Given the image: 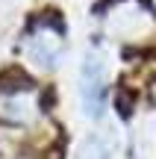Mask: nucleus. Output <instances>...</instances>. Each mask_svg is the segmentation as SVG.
Segmentation results:
<instances>
[{
    "instance_id": "obj_1",
    "label": "nucleus",
    "mask_w": 156,
    "mask_h": 159,
    "mask_svg": "<svg viewBox=\"0 0 156 159\" xmlns=\"http://www.w3.org/2000/svg\"><path fill=\"white\" fill-rule=\"evenodd\" d=\"M80 94H82V109L91 118H100L106 106V68L97 53H88L86 65L80 74Z\"/></svg>"
},
{
    "instance_id": "obj_2",
    "label": "nucleus",
    "mask_w": 156,
    "mask_h": 159,
    "mask_svg": "<svg viewBox=\"0 0 156 159\" xmlns=\"http://www.w3.org/2000/svg\"><path fill=\"white\" fill-rule=\"evenodd\" d=\"M29 56L35 59V65H41V68H50L53 59L59 56V39L50 33L44 35H35L33 41H29Z\"/></svg>"
},
{
    "instance_id": "obj_3",
    "label": "nucleus",
    "mask_w": 156,
    "mask_h": 159,
    "mask_svg": "<svg viewBox=\"0 0 156 159\" xmlns=\"http://www.w3.org/2000/svg\"><path fill=\"white\" fill-rule=\"evenodd\" d=\"M29 85L33 83L21 68H9L0 74V91H21V89H29Z\"/></svg>"
},
{
    "instance_id": "obj_4",
    "label": "nucleus",
    "mask_w": 156,
    "mask_h": 159,
    "mask_svg": "<svg viewBox=\"0 0 156 159\" xmlns=\"http://www.w3.org/2000/svg\"><path fill=\"white\" fill-rule=\"evenodd\" d=\"M74 159H109V148H106L103 139L91 136V139H86V142H82V148L77 150Z\"/></svg>"
},
{
    "instance_id": "obj_5",
    "label": "nucleus",
    "mask_w": 156,
    "mask_h": 159,
    "mask_svg": "<svg viewBox=\"0 0 156 159\" xmlns=\"http://www.w3.org/2000/svg\"><path fill=\"white\" fill-rule=\"evenodd\" d=\"M133 100H136L133 91H118V109H121V115L133 112Z\"/></svg>"
}]
</instances>
